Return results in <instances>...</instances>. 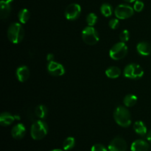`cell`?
<instances>
[{"mask_svg": "<svg viewBox=\"0 0 151 151\" xmlns=\"http://www.w3.org/2000/svg\"><path fill=\"white\" fill-rule=\"evenodd\" d=\"M114 118L116 124L123 128H128L131 124V114L124 106H118L114 112Z\"/></svg>", "mask_w": 151, "mask_h": 151, "instance_id": "6da1fadb", "label": "cell"}, {"mask_svg": "<svg viewBox=\"0 0 151 151\" xmlns=\"http://www.w3.org/2000/svg\"><path fill=\"white\" fill-rule=\"evenodd\" d=\"M24 36V30L20 23L15 22L9 26L7 29V38L13 44H19Z\"/></svg>", "mask_w": 151, "mask_h": 151, "instance_id": "7a4b0ae2", "label": "cell"}, {"mask_svg": "<svg viewBox=\"0 0 151 151\" xmlns=\"http://www.w3.org/2000/svg\"><path fill=\"white\" fill-rule=\"evenodd\" d=\"M48 125L42 119L36 121L31 126L30 134L34 140H41L47 136Z\"/></svg>", "mask_w": 151, "mask_h": 151, "instance_id": "3957f363", "label": "cell"}, {"mask_svg": "<svg viewBox=\"0 0 151 151\" xmlns=\"http://www.w3.org/2000/svg\"><path fill=\"white\" fill-rule=\"evenodd\" d=\"M123 75L125 78L131 80H138L142 78L144 71L139 65L137 63H130L125 66Z\"/></svg>", "mask_w": 151, "mask_h": 151, "instance_id": "277c9868", "label": "cell"}, {"mask_svg": "<svg viewBox=\"0 0 151 151\" xmlns=\"http://www.w3.org/2000/svg\"><path fill=\"white\" fill-rule=\"evenodd\" d=\"M128 53V47L125 42L116 43L111 48L109 51V55L111 59L114 60H119L124 58Z\"/></svg>", "mask_w": 151, "mask_h": 151, "instance_id": "5b68a950", "label": "cell"}, {"mask_svg": "<svg viewBox=\"0 0 151 151\" xmlns=\"http://www.w3.org/2000/svg\"><path fill=\"white\" fill-rule=\"evenodd\" d=\"M83 41L88 45H94L100 40L97 31L93 27L88 26L82 31Z\"/></svg>", "mask_w": 151, "mask_h": 151, "instance_id": "8992f818", "label": "cell"}, {"mask_svg": "<svg viewBox=\"0 0 151 151\" xmlns=\"http://www.w3.org/2000/svg\"><path fill=\"white\" fill-rule=\"evenodd\" d=\"M134 13V9L128 4H119L116 7L114 14L117 19H127L131 17Z\"/></svg>", "mask_w": 151, "mask_h": 151, "instance_id": "52a82bcc", "label": "cell"}, {"mask_svg": "<svg viewBox=\"0 0 151 151\" xmlns=\"http://www.w3.org/2000/svg\"><path fill=\"white\" fill-rule=\"evenodd\" d=\"M81 13V7L80 4L76 3H72L65 10V16L69 21H75L78 19Z\"/></svg>", "mask_w": 151, "mask_h": 151, "instance_id": "ba28073f", "label": "cell"}, {"mask_svg": "<svg viewBox=\"0 0 151 151\" xmlns=\"http://www.w3.org/2000/svg\"><path fill=\"white\" fill-rule=\"evenodd\" d=\"M47 71L50 75L54 77L62 76L65 73V69L63 65L55 60L49 62L47 65Z\"/></svg>", "mask_w": 151, "mask_h": 151, "instance_id": "9c48e42d", "label": "cell"}, {"mask_svg": "<svg viewBox=\"0 0 151 151\" xmlns=\"http://www.w3.org/2000/svg\"><path fill=\"white\" fill-rule=\"evenodd\" d=\"M109 151H126V142L120 137H115L109 144Z\"/></svg>", "mask_w": 151, "mask_h": 151, "instance_id": "30bf717a", "label": "cell"}, {"mask_svg": "<svg viewBox=\"0 0 151 151\" xmlns=\"http://www.w3.org/2000/svg\"><path fill=\"white\" fill-rule=\"evenodd\" d=\"M13 0H1L0 1V15L2 19H7L11 12V3Z\"/></svg>", "mask_w": 151, "mask_h": 151, "instance_id": "8fae6325", "label": "cell"}, {"mask_svg": "<svg viewBox=\"0 0 151 151\" xmlns=\"http://www.w3.org/2000/svg\"><path fill=\"white\" fill-rule=\"evenodd\" d=\"M26 134L25 126L22 123H19L15 125L11 131V135L16 139H22Z\"/></svg>", "mask_w": 151, "mask_h": 151, "instance_id": "7c38bea8", "label": "cell"}, {"mask_svg": "<svg viewBox=\"0 0 151 151\" xmlns=\"http://www.w3.org/2000/svg\"><path fill=\"white\" fill-rule=\"evenodd\" d=\"M16 75L19 81L23 83L28 80L29 77V70L27 66H21L17 68L16 72Z\"/></svg>", "mask_w": 151, "mask_h": 151, "instance_id": "4fadbf2b", "label": "cell"}, {"mask_svg": "<svg viewBox=\"0 0 151 151\" xmlns=\"http://www.w3.org/2000/svg\"><path fill=\"white\" fill-rule=\"evenodd\" d=\"M131 149V151H147L149 149V145L145 140L137 139L132 143Z\"/></svg>", "mask_w": 151, "mask_h": 151, "instance_id": "5bb4252c", "label": "cell"}, {"mask_svg": "<svg viewBox=\"0 0 151 151\" xmlns=\"http://www.w3.org/2000/svg\"><path fill=\"white\" fill-rule=\"evenodd\" d=\"M137 52L142 56H147L151 53V46L146 41L139 42L137 46Z\"/></svg>", "mask_w": 151, "mask_h": 151, "instance_id": "9a60e30c", "label": "cell"}, {"mask_svg": "<svg viewBox=\"0 0 151 151\" xmlns=\"http://www.w3.org/2000/svg\"><path fill=\"white\" fill-rule=\"evenodd\" d=\"M16 117L8 112H3L0 114V124L2 126H8L14 122Z\"/></svg>", "mask_w": 151, "mask_h": 151, "instance_id": "2e32d148", "label": "cell"}, {"mask_svg": "<svg viewBox=\"0 0 151 151\" xmlns=\"http://www.w3.org/2000/svg\"><path fill=\"white\" fill-rule=\"evenodd\" d=\"M134 130L138 135L142 136V137L145 136L147 132V127L142 121H137L134 124Z\"/></svg>", "mask_w": 151, "mask_h": 151, "instance_id": "e0dca14e", "label": "cell"}, {"mask_svg": "<svg viewBox=\"0 0 151 151\" xmlns=\"http://www.w3.org/2000/svg\"><path fill=\"white\" fill-rule=\"evenodd\" d=\"M106 75L108 78L116 79L120 76L121 70L119 67H116V66H110L106 69Z\"/></svg>", "mask_w": 151, "mask_h": 151, "instance_id": "ac0fdd59", "label": "cell"}, {"mask_svg": "<svg viewBox=\"0 0 151 151\" xmlns=\"http://www.w3.org/2000/svg\"><path fill=\"white\" fill-rule=\"evenodd\" d=\"M35 114L40 119H43L47 116L48 114V109L44 105H38L35 110Z\"/></svg>", "mask_w": 151, "mask_h": 151, "instance_id": "d6986e66", "label": "cell"}, {"mask_svg": "<svg viewBox=\"0 0 151 151\" xmlns=\"http://www.w3.org/2000/svg\"><path fill=\"white\" fill-rule=\"evenodd\" d=\"M124 105L126 107H133L137 103V97L134 94H127L123 100Z\"/></svg>", "mask_w": 151, "mask_h": 151, "instance_id": "ffe728a7", "label": "cell"}, {"mask_svg": "<svg viewBox=\"0 0 151 151\" xmlns=\"http://www.w3.org/2000/svg\"><path fill=\"white\" fill-rule=\"evenodd\" d=\"M30 17V13L29 11L26 8L22 9L18 13V18H19V22L22 24H26L28 22Z\"/></svg>", "mask_w": 151, "mask_h": 151, "instance_id": "44dd1931", "label": "cell"}, {"mask_svg": "<svg viewBox=\"0 0 151 151\" xmlns=\"http://www.w3.org/2000/svg\"><path fill=\"white\" fill-rule=\"evenodd\" d=\"M100 11L105 17H109L112 15L113 8H112V6L111 4H108V3H104L100 7Z\"/></svg>", "mask_w": 151, "mask_h": 151, "instance_id": "7402d4cb", "label": "cell"}, {"mask_svg": "<svg viewBox=\"0 0 151 151\" xmlns=\"http://www.w3.org/2000/svg\"><path fill=\"white\" fill-rule=\"evenodd\" d=\"M75 145V140L73 137H68L63 143V148L64 150H69L74 147Z\"/></svg>", "mask_w": 151, "mask_h": 151, "instance_id": "603a6c76", "label": "cell"}, {"mask_svg": "<svg viewBox=\"0 0 151 151\" xmlns=\"http://www.w3.org/2000/svg\"><path fill=\"white\" fill-rule=\"evenodd\" d=\"M97 22V16L95 13H91L87 16L86 22L88 26L93 27Z\"/></svg>", "mask_w": 151, "mask_h": 151, "instance_id": "cb8c5ba5", "label": "cell"}, {"mask_svg": "<svg viewBox=\"0 0 151 151\" xmlns=\"http://www.w3.org/2000/svg\"><path fill=\"white\" fill-rule=\"evenodd\" d=\"M130 38V32L128 29H124L119 34V39L122 42H126Z\"/></svg>", "mask_w": 151, "mask_h": 151, "instance_id": "d4e9b609", "label": "cell"}, {"mask_svg": "<svg viewBox=\"0 0 151 151\" xmlns=\"http://www.w3.org/2000/svg\"><path fill=\"white\" fill-rule=\"evenodd\" d=\"M144 3L142 1H139V0H137V1L134 2V9L135 11L137 12H141L142 10L144 8Z\"/></svg>", "mask_w": 151, "mask_h": 151, "instance_id": "484cf974", "label": "cell"}, {"mask_svg": "<svg viewBox=\"0 0 151 151\" xmlns=\"http://www.w3.org/2000/svg\"><path fill=\"white\" fill-rule=\"evenodd\" d=\"M109 27H110L111 29H116L119 25V19H111V20L109 21Z\"/></svg>", "mask_w": 151, "mask_h": 151, "instance_id": "4316f807", "label": "cell"}, {"mask_svg": "<svg viewBox=\"0 0 151 151\" xmlns=\"http://www.w3.org/2000/svg\"><path fill=\"white\" fill-rule=\"evenodd\" d=\"M91 151H107V149L103 145L95 144L92 146Z\"/></svg>", "mask_w": 151, "mask_h": 151, "instance_id": "83f0119b", "label": "cell"}, {"mask_svg": "<svg viewBox=\"0 0 151 151\" xmlns=\"http://www.w3.org/2000/svg\"><path fill=\"white\" fill-rule=\"evenodd\" d=\"M47 60H48L49 62L54 60V55L52 54V53H49L47 55Z\"/></svg>", "mask_w": 151, "mask_h": 151, "instance_id": "f1b7e54d", "label": "cell"}, {"mask_svg": "<svg viewBox=\"0 0 151 151\" xmlns=\"http://www.w3.org/2000/svg\"><path fill=\"white\" fill-rule=\"evenodd\" d=\"M147 141L151 143V130H150V131H148V133H147Z\"/></svg>", "mask_w": 151, "mask_h": 151, "instance_id": "f546056e", "label": "cell"}, {"mask_svg": "<svg viewBox=\"0 0 151 151\" xmlns=\"http://www.w3.org/2000/svg\"><path fill=\"white\" fill-rule=\"evenodd\" d=\"M125 1H126V2H129V3H132L134 2V1H135L136 0H124Z\"/></svg>", "mask_w": 151, "mask_h": 151, "instance_id": "4dcf8cb0", "label": "cell"}, {"mask_svg": "<svg viewBox=\"0 0 151 151\" xmlns=\"http://www.w3.org/2000/svg\"><path fill=\"white\" fill-rule=\"evenodd\" d=\"M51 151H63V150H60V149H55V150H51Z\"/></svg>", "mask_w": 151, "mask_h": 151, "instance_id": "1f68e13d", "label": "cell"}]
</instances>
